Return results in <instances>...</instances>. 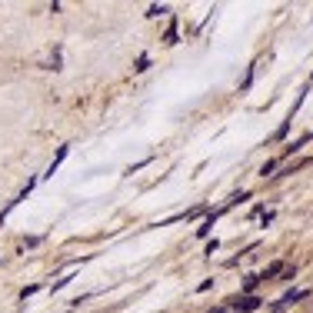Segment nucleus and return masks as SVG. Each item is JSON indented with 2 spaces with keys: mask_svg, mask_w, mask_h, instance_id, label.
I'll return each instance as SVG.
<instances>
[{
  "mask_svg": "<svg viewBox=\"0 0 313 313\" xmlns=\"http://www.w3.org/2000/svg\"><path fill=\"white\" fill-rule=\"evenodd\" d=\"M260 306V297H237L233 300V310L237 313H253Z\"/></svg>",
  "mask_w": 313,
  "mask_h": 313,
  "instance_id": "1",
  "label": "nucleus"
},
{
  "mask_svg": "<svg viewBox=\"0 0 313 313\" xmlns=\"http://www.w3.org/2000/svg\"><path fill=\"white\" fill-rule=\"evenodd\" d=\"M257 283H260V277H247V280H243V297H253Z\"/></svg>",
  "mask_w": 313,
  "mask_h": 313,
  "instance_id": "2",
  "label": "nucleus"
},
{
  "mask_svg": "<svg viewBox=\"0 0 313 313\" xmlns=\"http://www.w3.org/2000/svg\"><path fill=\"white\" fill-rule=\"evenodd\" d=\"M283 270V263H273V266H266V273H263V280H270V277H277V273Z\"/></svg>",
  "mask_w": 313,
  "mask_h": 313,
  "instance_id": "3",
  "label": "nucleus"
},
{
  "mask_svg": "<svg viewBox=\"0 0 313 313\" xmlns=\"http://www.w3.org/2000/svg\"><path fill=\"white\" fill-rule=\"evenodd\" d=\"M273 167H277V160H266V163H263V167H260V173H263V177H266V173H270V170H273Z\"/></svg>",
  "mask_w": 313,
  "mask_h": 313,
  "instance_id": "4",
  "label": "nucleus"
},
{
  "mask_svg": "<svg viewBox=\"0 0 313 313\" xmlns=\"http://www.w3.org/2000/svg\"><path fill=\"white\" fill-rule=\"evenodd\" d=\"M210 313H230V310H210Z\"/></svg>",
  "mask_w": 313,
  "mask_h": 313,
  "instance_id": "5",
  "label": "nucleus"
}]
</instances>
